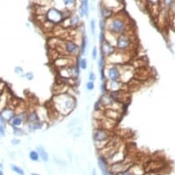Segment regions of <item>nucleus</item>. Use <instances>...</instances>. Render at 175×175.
<instances>
[{
    "label": "nucleus",
    "instance_id": "obj_1",
    "mask_svg": "<svg viewBox=\"0 0 175 175\" xmlns=\"http://www.w3.org/2000/svg\"><path fill=\"white\" fill-rule=\"evenodd\" d=\"M54 109L63 116L69 115L76 106V100L72 95L68 93L55 95L52 98Z\"/></svg>",
    "mask_w": 175,
    "mask_h": 175
},
{
    "label": "nucleus",
    "instance_id": "obj_9",
    "mask_svg": "<svg viewBox=\"0 0 175 175\" xmlns=\"http://www.w3.org/2000/svg\"><path fill=\"white\" fill-rule=\"evenodd\" d=\"M16 116V112L14 108L6 106L1 109V114H0V121L3 124L10 123V121Z\"/></svg>",
    "mask_w": 175,
    "mask_h": 175
},
{
    "label": "nucleus",
    "instance_id": "obj_52",
    "mask_svg": "<svg viewBox=\"0 0 175 175\" xmlns=\"http://www.w3.org/2000/svg\"><path fill=\"white\" fill-rule=\"evenodd\" d=\"M31 175H40V174H39V173H32Z\"/></svg>",
    "mask_w": 175,
    "mask_h": 175
},
{
    "label": "nucleus",
    "instance_id": "obj_4",
    "mask_svg": "<svg viewBox=\"0 0 175 175\" xmlns=\"http://www.w3.org/2000/svg\"><path fill=\"white\" fill-rule=\"evenodd\" d=\"M135 43L136 41L133 36H131L129 33H125V34L116 36L115 47L117 51L128 54L129 51H133L135 47Z\"/></svg>",
    "mask_w": 175,
    "mask_h": 175
},
{
    "label": "nucleus",
    "instance_id": "obj_24",
    "mask_svg": "<svg viewBox=\"0 0 175 175\" xmlns=\"http://www.w3.org/2000/svg\"><path fill=\"white\" fill-rule=\"evenodd\" d=\"M43 125H44V122L39 121V122H35V123H29L27 125V128H28V129L31 132H35L37 130L42 129L43 128Z\"/></svg>",
    "mask_w": 175,
    "mask_h": 175
},
{
    "label": "nucleus",
    "instance_id": "obj_6",
    "mask_svg": "<svg viewBox=\"0 0 175 175\" xmlns=\"http://www.w3.org/2000/svg\"><path fill=\"white\" fill-rule=\"evenodd\" d=\"M45 16H46L47 21L55 26L62 24L65 19L64 12H63L60 9L55 8V7H50Z\"/></svg>",
    "mask_w": 175,
    "mask_h": 175
},
{
    "label": "nucleus",
    "instance_id": "obj_34",
    "mask_svg": "<svg viewBox=\"0 0 175 175\" xmlns=\"http://www.w3.org/2000/svg\"><path fill=\"white\" fill-rule=\"evenodd\" d=\"M85 87H86V90L88 91H93L95 89V82H91V81H88L85 84Z\"/></svg>",
    "mask_w": 175,
    "mask_h": 175
},
{
    "label": "nucleus",
    "instance_id": "obj_50",
    "mask_svg": "<svg viewBox=\"0 0 175 175\" xmlns=\"http://www.w3.org/2000/svg\"><path fill=\"white\" fill-rule=\"evenodd\" d=\"M173 27L175 28V16H173Z\"/></svg>",
    "mask_w": 175,
    "mask_h": 175
},
{
    "label": "nucleus",
    "instance_id": "obj_17",
    "mask_svg": "<svg viewBox=\"0 0 175 175\" xmlns=\"http://www.w3.org/2000/svg\"><path fill=\"white\" fill-rule=\"evenodd\" d=\"M99 102L101 103V105H103L104 108H110L112 105H114L116 102L113 100L111 95L107 92V93H104L99 99Z\"/></svg>",
    "mask_w": 175,
    "mask_h": 175
},
{
    "label": "nucleus",
    "instance_id": "obj_43",
    "mask_svg": "<svg viewBox=\"0 0 175 175\" xmlns=\"http://www.w3.org/2000/svg\"><path fill=\"white\" fill-rule=\"evenodd\" d=\"M96 80V75L94 71H90L89 73V81L91 82H95Z\"/></svg>",
    "mask_w": 175,
    "mask_h": 175
},
{
    "label": "nucleus",
    "instance_id": "obj_14",
    "mask_svg": "<svg viewBox=\"0 0 175 175\" xmlns=\"http://www.w3.org/2000/svg\"><path fill=\"white\" fill-rule=\"evenodd\" d=\"M105 85H106V90L108 93H113V92H118L121 90H124V86L126 83H122L121 81H105Z\"/></svg>",
    "mask_w": 175,
    "mask_h": 175
},
{
    "label": "nucleus",
    "instance_id": "obj_21",
    "mask_svg": "<svg viewBox=\"0 0 175 175\" xmlns=\"http://www.w3.org/2000/svg\"><path fill=\"white\" fill-rule=\"evenodd\" d=\"M97 163H98V166H99V169L101 170V172H106L109 170V162L107 161V159L105 158L104 155H99L98 156V161H97Z\"/></svg>",
    "mask_w": 175,
    "mask_h": 175
},
{
    "label": "nucleus",
    "instance_id": "obj_46",
    "mask_svg": "<svg viewBox=\"0 0 175 175\" xmlns=\"http://www.w3.org/2000/svg\"><path fill=\"white\" fill-rule=\"evenodd\" d=\"M117 175H134V174H133V173L131 172V170H130V169H128V170H126V171L122 172L121 173H119V174H117Z\"/></svg>",
    "mask_w": 175,
    "mask_h": 175
},
{
    "label": "nucleus",
    "instance_id": "obj_22",
    "mask_svg": "<svg viewBox=\"0 0 175 175\" xmlns=\"http://www.w3.org/2000/svg\"><path fill=\"white\" fill-rule=\"evenodd\" d=\"M39 121H40V118L39 116V114H38L37 110L30 111L27 114V121H26L27 124H29V123H35V122H39Z\"/></svg>",
    "mask_w": 175,
    "mask_h": 175
},
{
    "label": "nucleus",
    "instance_id": "obj_18",
    "mask_svg": "<svg viewBox=\"0 0 175 175\" xmlns=\"http://www.w3.org/2000/svg\"><path fill=\"white\" fill-rule=\"evenodd\" d=\"M100 15L102 17V19L106 21V20L110 19L111 18H113L116 14H115V11L112 8L107 7V6L101 4L100 5Z\"/></svg>",
    "mask_w": 175,
    "mask_h": 175
},
{
    "label": "nucleus",
    "instance_id": "obj_2",
    "mask_svg": "<svg viewBox=\"0 0 175 175\" xmlns=\"http://www.w3.org/2000/svg\"><path fill=\"white\" fill-rule=\"evenodd\" d=\"M130 22L128 21L123 15L116 14L113 18L106 20V30L116 36L129 33Z\"/></svg>",
    "mask_w": 175,
    "mask_h": 175
},
{
    "label": "nucleus",
    "instance_id": "obj_35",
    "mask_svg": "<svg viewBox=\"0 0 175 175\" xmlns=\"http://www.w3.org/2000/svg\"><path fill=\"white\" fill-rule=\"evenodd\" d=\"M174 1L175 0H161V3H162L164 6H167L168 8H170L172 6V5L173 4Z\"/></svg>",
    "mask_w": 175,
    "mask_h": 175
},
{
    "label": "nucleus",
    "instance_id": "obj_5",
    "mask_svg": "<svg viewBox=\"0 0 175 175\" xmlns=\"http://www.w3.org/2000/svg\"><path fill=\"white\" fill-rule=\"evenodd\" d=\"M56 50L63 51V54H65V56H70L72 58H76L81 54V47L71 39L62 40Z\"/></svg>",
    "mask_w": 175,
    "mask_h": 175
},
{
    "label": "nucleus",
    "instance_id": "obj_7",
    "mask_svg": "<svg viewBox=\"0 0 175 175\" xmlns=\"http://www.w3.org/2000/svg\"><path fill=\"white\" fill-rule=\"evenodd\" d=\"M105 77L108 81H120L122 74V65L108 64L105 67Z\"/></svg>",
    "mask_w": 175,
    "mask_h": 175
},
{
    "label": "nucleus",
    "instance_id": "obj_12",
    "mask_svg": "<svg viewBox=\"0 0 175 175\" xmlns=\"http://www.w3.org/2000/svg\"><path fill=\"white\" fill-rule=\"evenodd\" d=\"M132 165H133V164H131L130 162H128V161H127L125 160V161H122V162H118V163H115V164H110L109 170H110L113 173L117 175L119 174V173H121L122 172H124V171L129 169Z\"/></svg>",
    "mask_w": 175,
    "mask_h": 175
},
{
    "label": "nucleus",
    "instance_id": "obj_29",
    "mask_svg": "<svg viewBox=\"0 0 175 175\" xmlns=\"http://www.w3.org/2000/svg\"><path fill=\"white\" fill-rule=\"evenodd\" d=\"M29 157H30V159H31V161H35V162L40 161H39V160H40V157H39V152L37 151V149H36V150H31L30 153H29Z\"/></svg>",
    "mask_w": 175,
    "mask_h": 175
},
{
    "label": "nucleus",
    "instance_id": "obj_51",
    "mask_svg": "<svg viewBox=\"0 0 175 175\" xmlns=\"http://www.w3.org/2000/svg\"><path fill=\"white\" fill-rule=\"evenodd\" d=\"M0 175H4V172H3V170H0Z\"/></svg>",
    "mask_w": 175,
    "mask_h": 175
},
{
    "label": "nucleus",
    "instance_id": "obj_3",
    "mask_svg": "<svg viewBox=\"0 0 175 175\" xmlns=\"http://www.w3.org/2000/svg\"><path fill=\"white\" fill-rule=\"evenodd\" d=\"M111 130L105 129L104 128H96L93 131V140L97 149H104L111 141L112 134Z\"/></svg>",
    "mask_w": 175,
    "mask_h": 175
},
{
    "label": "nucleus",
    "instance_id": "obj_42",
    "mask_svg": "<svg viewBox=\"0 0 175 175\" xmlns=\"http://www.w3.org/2000/svg\"><path fill=\"white\" fill-rule=\"evenodd\" d=\"M0 134H1L2 138H4L6 136V128H5V126L3 123L0 124Z\"/></svg>",
    "mask_w": 175,
    "mask_h": 175
},
{
    "label": "nucleus",
    "instance_id": "obj_23",
    "mask_svg": "<svg viewBox=\"0 0 175 175\" xmlns=\"http://www.w3.org/2000/svg\"><path fill=\"white\" fill-rule=\"evenodd\" d=\"M101 4L107 7L112 8L114 11H115V8L121 6V2L119 0H102Z\"/></svg>",
    "mask_w": 175,
    "mask_h": 175
},
{
    "label": "nucleus",
    "instance_id": "obj_31",
    "mask_svg": "<svg viewBox=\"0 0 175 175\" xmlns=\"http://www.w3.org/2000/svg\"><path fill=\"white\" fill-rule=\"evenodd\" d=\"M10 168H11V170H12L14 173H16L17 174L25 175L24 170H23L21 167H19V166H18V165H16V164H10Z\"/></svg>",
    "mask_w": 175,
    "mask_h": 175
},
{
    "label": "nucleus",
    "instance_id": "obj_48",
    "mask_svg": "<svg viewBox=\"0 0 175 175\" xmlns=\"http://www.w3.org/2000/svg\"><path fill=\"white\" fill-rule=\"evenodd\" d=\"M92 175H97V173H96V170L94 168L93 170H92Z\"/></svg>",
    "mask_w": 175,
    "mask_h": 175
},
{
    "label": "nucleus",
    "instance_id": "obj_44",
    "mask_svg": "<svg viewBox=\"0 0 175 175\" xmlns=\"http://www.w3.org/2000/svg\"><path fill=\"white\" fill-rule=\"evenodd\" d=\"M148 2V4L151 5V6H154V5H159L161 4V0H146Z\"/></svg>",
    "mask_w": 175,
    "mask_h": 175
},
{
    "label": "nucleus",
    "instance_id": "obj_13",
    "mask_svg": "<svg viewBox=\"0 0 175 175\" xmlns=\"http://www.w3.org/2000/svg\"><path fill=\"white\" fill-rule=\"evenodd\" d=\"M62 25H63V28L64 29L75 30L80 26V18L77 15H71L70 18L64 19Z\"/></svg>",
    "mask_w": 175,
    "mask_h": 175
},
{
    "label": "nucleus",
    "instance_id": "obj_28",
    "mask_svg": "<svg viewBox=\"0 0 175 175\" xmlns=\"http://www.w3.org/2000/svg\"><path fill=\"white\" fill-rule=\"evenodd\" d=\"M80 47H81V54L85 53V51H87V49H88V39H87V36H83Z\"/></svg>",
    "mask_w": 175,
    "mask_h": 175
},
{
    "label": "nucleus",
    "instance_id": "obj_39",
    "mask_svg": "<svg viewBox=\"0 0 175 175\" xmlns=\"http://www.w3.org/2000/svg\"><path fill=\"white\" fill-rule=\"evenodd\" d=\"M24 77H25L26 79H28L29 81H31V80H33V78H34V74H33L32 71H29V72H26V73H25Z\"/></svg>",
    "mask_w": 175,
    "mask_h": 175
},
{
    "label": "nucleus",
    "instance_id": "obj_20",
    "mask_svg": "<svg viewBox=\"0 0 175 175\" xmlns=\"http://www.w3.org/2000/svg\"><path fill=\"white\" fill-rule=\"evenodd\" d=\"M81 4L79 6V16L80 17H88L89 12V1L88 0H80Z\"/></svg>",
    "mask_w": 175,
    "mask_h": 175
},
{
    "label": "nucleus",
    "instance_id": "obj_27",
    "mask_svg": "<svg viewBox=\"0 0 175 175\" xmlns=\"http://www.w3.org/2000/svg\"><path fill=\"white\" fill-rule=\"evenodd\" d=\"M71 72V79H74V80H77L78 76L80 75V67L78 66V64H73L69 67Z\"/></svg>",
    "mask_w": 175,
    "mask_h": 175
},
{
    "label": "nucleus",
    "instance_id": "obj_8",
    "mask_svg": "<svg viewBox=\"0 0 175 175\" xmlns=\"http://www.w3.org/2000/svg\"><path fill=\"white\" fill-rule=\"evenodd\" d=\"M128 53H123L120 51H116L113 55L106 58L108 64H115V65H124L128 62Z\"/></svg>",
    "mask_w": 175,
    "mask_h": 175
},
{
    "label": "nucleus",
    "instance_id": "obj_33",
    "mask_svg": "<svg viewBox=\"0 0 175 175\" xmlns=\"http://www.w3.org/2000/svg\"><path fill=\"white\" fill-rule=\"evenodd\" d=\"M13 135L16 137H21L25 135V132L20 128H13Z\"/></svg>",
    "mask_w": 175,
    "mask_h": 175
},
{
    "label": "nucleus",
    "instance_id": "obj_41",
    "mask_svg": "<svg viewBox=\"0 0 175 175\" xmlns=\"http://www.w3.org/2000/svg\"><path fill=\"white\" fill-rule=\"evenodd\" d=\"M15 73H17V74H18V75H23V68L22 67H20V66H17V67H15Z\"/></svg>",
    "mask_w": 175,
    "mask_h": 175
},
{
    "label": "nucleus",
    "instance_id": "obj_15",
    "mask_svg": "<svg viewBox=\"0 0 175 175\" xmlns=\"http://www.w3.org/2000/svg\"><path fill=\"white\" fill-rule=\"evenodd\" d=\"M100 49H101V54H103L105 58L110 57L116 51V47L107 40H105V42L100 44Z\"/></svg>",
    "mask_w": 175,
    "mask_h": 175
},
{
    "label": "nucleus",
    "instance_id": "obj_25",
    "mask_svg": "<svg viewBox=\"0 0 175 175\" xmlns=\"http://www.w3.org/2000/svg\"><path fill=\"white\" fill-rule=\"evenodd\" d=\"M129 169L131 170L134 175H145L146 173L145 168H143L140 164H133Z\"/></svg>",
    "mask_w": 175,
    "mask_h": 175
},
{
    "label": "nucleus",
    "instance_id": "obj_47",
    "mask_svg": "<svg viewBox=\"0 0 175 175\" xmlns=\"http://www.w3.org/2000/svg\"><path fill=\"white\" fill-rule=\"evenodd\" d=\"M11 144L13 146H18V145L20 144V140H18V139H13V140H11Z\"/></svg>",
    "mask_w": 175,
    "mask_h": 175
},
{
    "label": "nucleus",
    "instance_id": "obj_19",
    "mask_svg": "<svg viewBox=\"0 0 175 175\" xmlns=\"http://www.w3.org/2000/svg\"><path fill=\"white\" fill-rule=\"evenodd\" d=\"M104 116L105 117H107L109 119H112V120L116 122V120H118L120 118V116H121V112L117 111L116 109H113V108H105Z\"/></svg>",
    "mask_w": 175,
    "mask_h": 175
},
{
    "label": "nucleus",
    "instance_id": "obj_10",
    "mask_svg": "<svg viewBox=\"0 0 175 175\" xmlns=\"http://www.w3.org/2000/svg\"><path fill=\"white\" fill-rule=\"evenodd\" d=\"M135 70L132 66L130 65H122V74H121V82L124 83H128V82L132 81L134 76H135Z\"/></svg>",
    "mask_w": 175,
    "mask_h": 175
},
{
    "label": "nucleus",
    "instance_id": "obj_11",
    "mask_svg": "<svg viewBox=\"0 0 175 175\" xmlns=\"http://www.w3.org/2000/svg\"><path fill=\"white\" fill-rule=\"evenodd\" d=\"M71 59H72V57H70V56H61V57H58L57 59L54 60L53 64L59 70L68 68L71 65L75 64L74 63H72Z\"/></svg>",
    "mask_w": 175,
    "mask_h": 175
},
{
    "label": "nucleus",
    "instance_id": "obj_32",
    "mask_svg": "<svg viewBox=\"0 0 175 175\" xmlns=\"http://www.w3.org/2000/svg\"><path fill=\"white\" fill-rule=\"evenodd\" d=\"M78 66L81 70H86L87 69V60L85 58L81 57L78 61Z\"/></svg>",
    "mask_w": 175,
    "mask_h": 175
},
{
    "label": "nucleus",
    "instance_id": "obj_40",
    "mask_svg": "<svg viewBox=\"0 0 175 175\" xmlns=\"http://www.w3.org/2000/svg\"><path fill=\"white\" fill-rule=\"evenodd\" d=\"M105 40H106V39H105V34L104 31H100V34H99V42H100V44H102L103 42H105Z\"/></svg>",
    "mask_w": 175,
    "mask_h": 175
},
{
    "label": "nucleus",
    "instance_id": "obj_49",
    "mask_svg": "<svg viewBox=\"0 0 175 175\" xmlns=\"http://www.w3.org/2000/svg\"><path fill=\"white\" fill-rule=\"evenodd\" d=\"M0 170H4V164H3L2 161H1V163H0Z\"/></svg>",
    "mask_w": 175,
    "mask_h": 175
},
{
    "label": "nucleus",
    "instance_id": "obj_45",
    "mask_svg": "<svg viewBox=\"0 0 175 175\" xmlns=\"http://www.w3.org/2000/svg\"><path fill=\"white\" fill-rule=\"evenodd\" d=\"M169 13L172 14L173 16H175V1L173 2V4L172 5V6L169 8Z\"/></svg>",
    "mask_w": 175,
    "mask_h": 175
},
{
    "label": "nucleus",
    "instance_id": "obj_37",
    "mask_svg": "<svg viewBox=\"0 0 175 175\" xmlns=\"http://www.w3.org/2000/svg\"><path fill=\"white\" fill-rule=\"evenodd\" d=\"M92 56H93V59H94V60H96V59H97V56H98V50H97V47H96V46H94V48H93Z\"/></svg>",
    "mask_w": 175,
    "mask_h": 175
},
{
    "label": "nucleus",
    "instance_id": "obj_36",
    "mask_svg": "<svg viewBox=\"0 0 175 175\" xmlns=\"http://www.w3.org/2000/svg\"><path fill=\"white\" fill-rule=\"evenodd\" d=\"M99 27H100V31H104L106 30V21L104 19H101L99 22Z\"/></svg>",
    "mask_w": 175,
    "mask_h": 175
},
{
    "label": "nucleus",
    "instance_id": "obj_38",
    "mask_svg": "<svg viewBox=\"0 0 175 175\" xmlns=\"http://www.w3.org/2000/svg\"><path fill=\"white\" fill-rule=\"evenodd\" d=\"M90 27H91V32H92V34L95 36V34H96V22H95L94 19L91 20V22H90Z\"/></svg>",
    "mask_w": 175,
    "mask_h": 175
},
{
    "label": "nucleus",
    "instance_id": "obj_16",
    "mask_svg": "<svg viewBox=\"0 0 175 175\" xmlns=\"http://www.w3.org/2000/svg\"><path fill=\"white\" fill-rule=\"evenodd\" d=\"M27 114L28 113H20V114H18L16 115V116L10 121L9 125L12 127V128H20L24 122L27 121Z\"/></svg>",
    "mask_w": 175,
    "mask_h": 175
},
{
    "label": "nucleus",
    "instance_id": "obj_26",
    "mask_svg": "<svg viewBox=\"0 0 175 175\" xmlns=\"http://www.w3.org/2000/svg\"><path fill=\"white\" fill-rule=\"evenodd\" d=\"M37 151L39 152V157H40V159H41V161H44V162H48L49 161V154L47 153V151H46V149L42 147V146H39L37 149Z\"/></svg>",
    "mask_w": 175,
    "mask_h": 175
},
{
    "label": "nucleus",
    "instance_id": "obj_30",
    "mask_svg": "<svg viewBox=\"0 0 175 175\" xmlns=\"http://www.w3.org/2000/svg\"><path fill=\"white\" fill-rule=\"evenodd\" d=\"M63 1L68 11H71V9L75 6L76 4V0H63Z\"/></svg>",
    "mask_w": 175,
    "mask_h": 175
}]
</instances>
